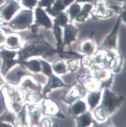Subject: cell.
I'll list each match as a JSON object with an SVG mask.
<instances>
[{
    "label": "cell",
    "instance_id": "6da1fadb",
    "mask_svg": "<svg viewBox=\"0 0 126 127\" xmlns=\"http://www.w3.org/2000/svg\"><path fill=\"white\" fill-rule=\"evenodd\" d=\"M36 36H32L30 41H28L24 47L19 51V59L24 61L27 58L33 56L40 55L50 56L54 51L48 47V45L39 41Z\"/></svg>",
    "mask_w": 126,
    "mask_h": 127
},
{
    "label": "cell",
    "instance_id": "7a4b0ae2",
    "mask_svg": "<svg viewBox=\"0 0 126 127\" xmlns=\"http://www.w3.org/2000/svg\"><path fill=\"white\" fill-rule=\"evenodd\" d=\"M34 21V15L31 9H26L19 11L8 22V26L13 31H22L28 28Z\"/></svg>",
    "mask_w": 126,
    "mask_h": 127
},
{
    "label": "cell",
    "instance_id": "3957f363",
    "mask_svg": "<svg viewBox=\"0 0 126 127\" xmlns=\"http://www.w3.org/2000/svg\"><path fill=\"white\" fill-rule=\"evenodd\" d=\"M123 99L121 97H117L106 89L105 90L102 104L96 110L104 118L112 112L121 103Z\"/></svg>",
    "mask_w": 126,
    "mask_h": 127
},
{
    "label": "cell",
    "instance_id": "277c9868",
    "mask_svg": "<svg viewBox=\"0 0 126 127\" xmlns=\"http://www.w3.org/2000/svg\"><path fill=\"white\" fill-rule=\"evenodd\" d=\"M20 9L19 3L15 0H6L0 6V16L4 21L9 22Z\"/></svg>",
    "mask_w": 126,
    "mask_h": 127
},
{
    "label": "cell",
    "instance_id": "5b68a950",
    "mask_svg": "<svg viewBox=\"0 0 126 127\" xmlns=\"http://www.w3.org/2000/svg\"><path fill=\"white\" fill-rule=\"evenodd\" d=\"M17 52L3 50L0 52V54L3 58V62L2 68V73L5 74L7 71L12 66L18 63H21L20 61L14 60L13 59Z\"/></svg>",
    "mask_w": 126,
    "mask_h": 127
},
{
    "label": "cell",
    "instance_id": "8992f818",
    "mask_svg": "<svg viewBox=\"0 0 126 127\" xmlns=\"http://www.w3.org/2000/svg\"><path fill=\"white\" fill-rule=\"evenodd\" d=\"M34 22L38 25H41L46 28H50L52 24L49 17L40 7H37L34 11Z\"/></svg>",
    "mask_w": 126,
    "mask_h": 127
},
{
    "label": "cell",
    "instance_id": "52a82bcc",
    "mask_svg": "<svg viewBox=\"0 0 126 127\" xmlns=\"http://www.w3.org/2000/svg\"><path fill=\"white\" fill-rule=\"evenodd\" d=\"M21 36L16 33H11L7 35L6 44L7 47L11 49H15L20 46Z\"/></svg>",
    "mask_w": 126,
    "mask_h": 127
},
{
    "label": "cell",
    "instance_id": "ba28073f",
    "mask_svg": "<svg viewBox=\"0 0 126 127\" xmlns=\"http://www.w3.org/2000/svg\"><path fill=\"white\" fill-rule=\"evenodd\" d=\"M77 30L73 26L68 25L65 28V43L69 44L75 39Z\"/></svg>",
    "mask_w": 126,
    "mask_h": 127
},
{
    "label": "cell",
    "instance_id": "9c48e42d",
    "mask_svg": "<svg viewBox=\"0 0 126 127\" xmlns=\"http://www.w3.org/2000/svg\"><path fill=\"white\" fill-rule=\"evenodd\" d=\"M63 86H66V85H64L58 78L52 75L50 76L48 84L44 88V93H46V92L50 90L51 88H55Z\"/></svg>",
    "mask_w": 126,
    "mask_h": 127
},
{
    "label": "cell",
    "instance_id": "30bf717a",
    "mask_svg": "<svg viewBox=\"0 0 126 127\" xmlns=\"http://www.w3.org/2000/svg\"><path fill=\"white\" fill-rule=\"evenodd\" d=\"M78 126L85 127L89 126L92 122V117L90 113H87L77 117Z\"/></svg>",
    "mask_w": 126,
    "mask_h": 127
},
{
    "label": "cell",
    "instance_id": "8fae6325",
    "mask_svg": "<svg viewBox=\"0 0 126 127\" xmlns=\"http://www.w3.org/2000/svg\"><path fill=\"white\" fill-rule=\"evenodd\" d=\"M26 65L33 72H39L41 70L40 63L36 60H32L28 62L21 61V63Z\"/></svg>",
    "mask_w": 126,
    "mask_h": 127
},
{
    "label": "cell",
    "instance_id": "7c38bea8",
    "mask_svg": "<svg viewBox=\"0 0 126 127\" xmlns=\"http://www.w3.org/2000/svg\"><path fill=\"white\" fill-rule=\"evenodd\" d=\"M100 96V92H92L88 97V102L91 108H93L99 102Z\"/></svg>",
    "mask_w": 126,
    "mask_h": 127
},
{
    "label": "cell",
    "instance_id": "4fadbf2b",
    "mask_svg": "<svg viewBox=\"0 0 126 127\" xmlns=\"http://www.w3.org/2000/svg\"><path fill=\"white\" fill-rule=\"evenodd\" d=\"M86 109V105L84 103L81 101L76 102L71 107V111L74 114L77 115L84 112Z\"/></svg>",
    "mask_w": 126,
    "mask_h": 127
},
{
    "label": "cell",
    "instance_id": "5bb4252c",
    "mask_svg": "<svg viewBox=\"0 0 126 127\" xmlns=\"http://www.w3.org/2000/svg\"><path fill=\"white\" fill-rule=\"evenodd\" d=\"M54 70L58 74L64 73L66 72V66L62 61L58 60L53 65Z\"/></svg>",
    "mask_w": 126,
    "mask_h": 127
},
{
    "label": "cell",
    "instance_id": "9a60e30c",
    "mask_svg": "<svg viewBox=\"0 0 126 127\" xmlns=\"http://www.w3.org/2000/svg\"><path fill=\"white\" fill-rule=\"evenodd\" d=\"M119 22H118L117 25L114 29V31L107 38V39L105 42L104 45L109 46H113L115 45V40L116 34L118 29V26Z\"/></svg>",
    "mask_w": 126,
    "mask_h": 127
},
{
    "label": "cell",
    "instance_id": "2e32d148",
    "mask_svg": "<svg viewBox=\"0 0 126 127\" xmlns=\"http://www.w3.org/2000/svg\"><path fill=\"white\" fill-rule=\"evenodd\" d=\"M22 5L27 9H31L36 7L38 0H21Z\"/></svg>",
    "mask_w": 126,
    "mask_h": 127
},
{
    "label": "cell",
    "instance_id": "e0dca14e",
    "mask_svg": "<svg viewBox=\"0 0 126 127\" xmlns=\"http://www.w3.org/2000/svg\"><path fill=\"white\" fill-rule=\"evenodd\" d=\"M40 63L42 66L43 72L49 77L51 76L52 74L50 65L48 63L42 60H40Z\"/></svg>",
    "mask_w": 126,
    "mask_h": 127
},
{
    "label": "cell",
    "instance_id": "ac0fdd59",
    "mask_svg": "<svg viewBox=\"0 0 126 127\" xmlns=\"http://www.w3.org/2000/svg\"><path fill=\"white\" fill-rule=\"evenodd\" d=\"M91 7V5L89 4L85 5L84 7L83 11L78 16V19L80 21L84 19L86 17V16H87L88 13L90 10Z\"/></svg>",
    "mask_w": 126,
    "mask_h": 127
},
{
    "label": "cell",
    "instance_id": "d6986e66",
    "mask_svg": "<svg viewBox=\"0 0 126 127\" xmlns=\"http://www.w3.org/2000/svg\"><path fill=\"white\" fill-rule=\"evenodd\" d=\"M14 116L11 114L6 111L4 115L0 117V121H5L6 122H9L14 123Z\"/></svg>",
    "mask_w": 126,
    "mask_h": 127
},
{
    "label": "cell",
    "instance_id": "ffe728a7",
    "mask_svg": "<svg viewBox=\"0 0 126 127\" xmlns=\"http://www.w3.org/2000/svg\"><path fill=\"white\" fill-rule=\"evenodd\" d=\"M80 10V6L78 4H74L71 6L70 9V13L71 16L72 17H75Z\"/></svg>",
    "mask_w": 126,
    "mask_h": 127
},
{
    "label": "cell",
    "instance_id": "44dd1931",
    "mask_svg": "<svg viewBox=\"0 0 126 127\" xmlns=\"http://www.w3.org/2000/svg\"><path fill=\"white\" fill-rule=\"evenodd\" d=\"M66 22L67 18L66 17L64 14H62V13H60L58 18V20H56V22L59 23V25L62 26H64L65 25Z\"/></svg>",
    "mask_w": 126,
    "mask_h": 127
},
{
    "label": "cell",
    "instance_id": "7402d4cb",
    "mask_svg": "<svg viewBox=\"0 0 126 127\" xmlns=\"http://www.w3.org/2000/svg\"><path fill=\"white\" fill-rule=\"evenodd\" d=\"M7 35L4 30L0 29V44L6 42Z\"/></svg>",
    "mask_w": 126,
    "mask_h": 127
},
{
    "label": "cell",
    "instance_id": "603a6c76",
    "mask_svg": "<svg viewBox=\"0 0 126 127\" xmlns=\"http://www.w3.org/2000/svg\"><path fill=\"white\" fill-rule=\"evenodd\" d=\"M93 45L90 42H87L84 45L83 48V50L85 53H90L93 50Z\"/></svg>",
    "mask_w": 126,
    "mask_h": 127
},
{
    "label": "cell",
    "instance_id": "cb8c5ba5",
    "mask_svg": "<svg viewBox=\"0 0 126 127\" xmlns=\"http://www.w3.org/2000/svg\"><path fill=\"white\" fill-rule=\"evenodd\" d=\"M52 3V0H40L39 4L42 7L49 8Z\"/></svg>",
    "mask_w": 126,
    "mask_h": 127
},
{
    "label": "cell",
    "instance_id": "d4e9b609",
    "mask_svg": "<svg viewBox=\"0 0 126 127\" xmlns=\"http://www.w3.org/2000/svg\"><path fill=\"white\" fill-rule=\"evenodd\" d=\"M112 75L111 76V77L107 81H106V82H104V83L102 84V85L101 86V87H103V86H109L110 84L111 83V82H112Z\"/></svg>",
    "mask_w": 126,
    "mask_h": 127
},
{
    "label": "cell",
    "instance_id": "484cf974",
    "mask_svg": "<svg viewBox=\"0 0 126 127\" xmlns=\"http://www.w3.org/2000/svg\"><path fill=\"white\" fill-rule=\"evenodd\" d=\"M74 0H64V4L65 5H69L73 2Z\"/></svg>",
    "mask_w": 126,
    "mask_h": 127
},
{
    "label": "cell",
    "instance_id": "4316f807",
    "mask_svg": "<svg viewBox=\"0 0 126 127\" xmlns=\"http://www.w3.org/2000/svg\"><path fill=\"white\" fill-rule=\"evenodd\" d=\"M3 20L2 18L0 16V26L3 25Z\"/></svg>",
    "mask_w": 126,
    "mask_h": 127
},
{
    "label": "cell",
    "instance_id": "83f0119b",
    "mask_svg": "<svg viewBox=\"0 0 126 127\" xmlns=\"http://www.w3.org/2000/svg\"><path fill=\"white\" fill-rule=\"evenodd\" d=\"M5 0H0V6L3 4Z\"/></svg>",
    "mask_w": 126,
    "mask_h": 127
},
{
    "label": "cell",
    "instance_id": "f1b7e54d",
    "mask_svg": "<svg viewBox=\"0 0 126 127\" xmlns=\"http://www.w3.org/2000/svg\"><path fill=\"white\" fill-rule=\"evenodd\" d=\"M3 83V80L2 79V77L0 76V86Z\"/></svg>",
    "mask_w": 126,
    "mask_h": 127
},
{
    "label": "cell",
    "instance_id": "f546056e",
    "mask_svg": "<svg viewBox=\"0 0 126 127\" xmlns=\"http://www.w3.org/2000/svg\"><path fill=\"white\" fill-rule=\"evenodd\" d=\"M16 0V1H17V2H20V1L21 0Z\"/></svg>",
    "mask_w": 126,
    "mask_h": 127
}]
</instances>
